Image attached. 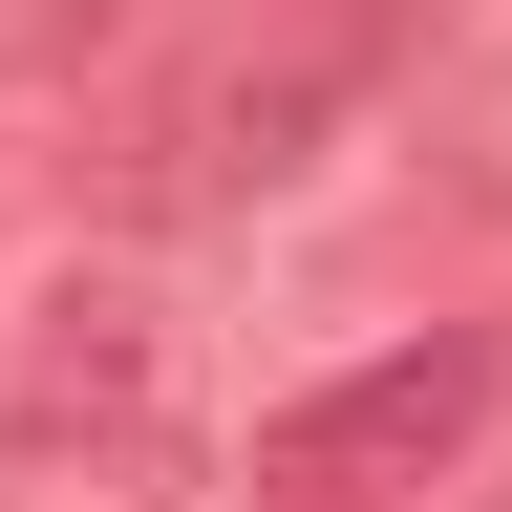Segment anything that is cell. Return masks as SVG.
Listing matches in <instances>:
<instances>
[{
	"mask_svg": "<svg viewBox=\"0 0 512 512\" xmlns=\"http://www.w3.org/2000/svg\"><path fill=\"white\" fill-rule=\"evenodd\" d=\"M0 470L86 491V512H171L214 470V320L171 256H64L0 342Z\"/></svg>",
	"mask_w": 512,
	"mask_h": 512,
	"instance_id": "obj_1",
	"label": "cell"
},
{
	"mask_svg": "<svg viewBox=\"0 0 512 512\" xmlns=\"http://www.w3.org/2000/svg\"><path fill=\"white\" fill-rule=\"evenodd\" d=\"M448 43V0H256L128 107V214H278L320 150H363L384 86Z\"/></svg>",
	"mask_w": 512,
	"mask_h": 512,
	"instance_id": "obj_2",
	"label": "cell"
},
{
	"mask_svg": "<svg viewBox=\"0 0 512 512\" xmlns=\"http://www.w3.org/2000/svg\"><path fill=\"white\" fill-rule=\"evenodd\" d=\"M491 406H512V342H491V320H427V342H363L342 384L256 406V512H427V491H470Z\"/></svg>",
	"mask_w": 512,
	"mask_h": 512,
	"instance_id": "obj_3",
	"label": "cell"
}]
</instances>
